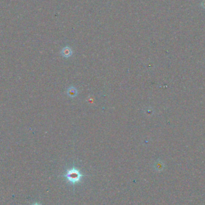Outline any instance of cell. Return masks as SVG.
Wrapping results in <instances>:
<instances>
[{"label":"cell","instance_id":"6da1fadb","mask_svg":"<svg viewBox=\"0 0 205 205\" xmlns=\"http://www.w3.org/2000/svg\"><path fill=\"white\" fill-rule=\"evenodd\" d=\"M64 176L68 180V181L72 184H76L81 180L83 175L79 170L76 168H72L67 170Z\"/></svg>","mask_w":205,"mask_h":205},{"label":"cell","instance_id":"7a4b0ae2","mask_svg":"<svg viewBox=\"0 0 205 205\" xmlns=\"http://www.w3.org/2000/svg\"><path fill=\"white\" fill-rule=\"evenodd\" d=\"M78 92L77 89L74 86H70L69 88H67V94L68 97L71 98L76 97L77 95Z\"/></svg>","mask_w":205,"mask_h":205},{"label":"cell","instance_id":"3957f363","mask_svg":"<svg viewBox=\"0 0 205 205\" xmlns=\"http://www.w3.org/2000/svg\"><path fill=\"white\" fill-rule=\"evenodd\" d=\"M72 50L69 47H65L63 49V50L61 51V54L65 58H68L71 56L72 55Z\"/></svg>","mask_w":205,"mask_h":205},{"label":"cell","instance_id":"277c9868","mask_svg":"<svg viewBox=\"0 0 205 205\" xmlns=\"http://www.w3.org/2000/svg\"><path fill=\"white\" fill-rule=\"evenodd\" d=\"M32 205H41L40 203H37V202H36V203H34V204H33Z\"/></svg>","mask_w":205,"mask_h":205},{"label":"cell","instance_id":"5b68a950","mask_svg":"<svg viewBox=\"0 0 205 205\" xmlns=\"http://www.w3.org/2000/svg\"><path fill=\"white\" fill-rule=\"evenodd\" d=\"M202 5H203V6H204V8H205V1H204V3H203V4H202Z\"/></svg>","mask_w":205,"mask_h":205}]
</instances>
